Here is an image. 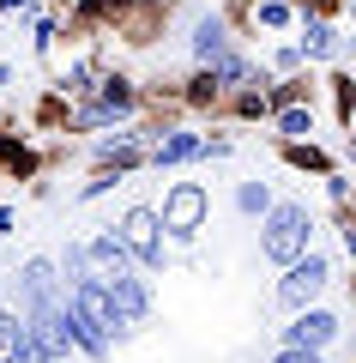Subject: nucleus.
Here are the masks:
<instances>
[{
    "mask_svg": "<svg viewBox=\"0 0 356 363\" xmlns=\"http://www.w3.org/2000/svg\"><path fill=\"white\" fill-rule=\"evenodd\" d=\"M115 236H121V248H127L139 267H151V272L163 267V224H157L151 206H133L127 218H121V230H115Z\"/></svg>",
    "mask_w": 356,
    "mask_h": 363,
    "instance_id": "7ed1b4c3",
    "label": "nucleus"
},
{
    "mask_svg": "<svg viewBox=\"0 0 356 363\" xmlns=\"http://www.w3.org/2000/svg\"><path fill=\"white\" fill-rule=\"evenodd\" d=\"M103 297H109V309H115V321L127 327V321H145V309H151V297H145V285L139 279H103Z\"/></svg>",
    "mask_w": 356,
    "mask_h": 363,
    "instance_id": "423d86ee",
    "label": "nucleus"
},
{
    "mask_svg": "<svg viewBox=\"0 0 356 363\" xmlns=\"http://www.w3.org/2000/svg\"><path fill=\"white\" fill-rule=\"evenodd\" d=\"M18 345H25V321H18L13 309H0V363H13Z\"/></svg>",
    "mask_w": 356,
    "mask_h": 363,
    "instance_id": "9d476101",
    "label": "nucleus"
},
{
    "mask_svg": "<svg viewBox=\"0 0 356 363\" xmlns=\"http://www.w3.org/2000/svg\"><path fill=\"white\" fill-rule=\"evenodd\" d=\"M272 363H320V351H296V345H284Z\"/></svg>",
    "mask_w": 356,
    "mask_h": 363,
    "instance_id": "f3484780",
    "label": "nucleus"
},
{
    "mask_svg": "<svg viewBox=\"0 0 356 363\" xmlns=\"http://www.w3.org/2000/svg\"><path fill=\"white\" fill-rule=\"evenodd\" d=\"M13 363H49V351H42V345H37V339H30V333H25V345H18V357H13Z\"/></svg>",
    "mask_w": 356,
    "mask_h": 363,
    "instance_id": "2eb2a0df",
    "label": "nucleus"
},
{
    "mask_svg": "<svg viewBox=\"0 0 356 363\" xmlns=\"http://www.w3.org/2000/svg\"><path fill=\"white\" fill-rule=\"evenodd\" d=\"M326 49H332V30L326 25H308L302 30V55H326Z\"/></svg>",
    "mask_w": 356,
    "mask_h": 363,
    "instance_id": "ddd939ff",
    "label": "nucleus"
},
{
    "mask_svg": "<svg viewBox=\"0 0 356 363\" xmlns=\"http://www.w3.org/2000/svg\"><path fill=\"white\" fill-rule=\"evenodd\" d=\"M193 49H200L205 61H217V55H224V25H217V18H200V30H193Z\"/></svg>",
    "mask_w": 356,
    "mask_h": 363,
    "instance_id": "9b49d317",
    "label": "nucleus"
},
{
    "mask_svg": "<svg viewBox=\"0 0 356 363\" xmlns=\"http://www.w3.org/2000/svg\"><path fill=\"white\" fill-rule=\"evenodd\" d=\"M79 248H85L91 279H121V272H127V248H121V236H115V230L91 236V242H79Z\"/></svg>",
    "mask_w": 356,
    "mask_h": 363,
    "instance_id": "0eeeda50",
    "label": "nucleus"
},
{
    "mask_svg": "<svg viewBox=\"0 0 356 363\" xmlns=\"http://www.w3.org/2000/svg\"><path fill=\"white\" fill-rule=\"evenodd\" d=\"M200 145H205V140H193V133H169L151 157H157V164H188V157H200Z\"/></svg>",
    "mask_w": 356,
    "mask_h": 363,
    "instance_id": "1a4fd4ad",
    "label": "nucleus"
},
{
    "mask_svg": "<svg viewBox=\"0 0 356 363\" xmlns=\"http://www.w3.org/2000/svg\"><path fill=\"white\" fill-rule=\"evenodd\" d=\"M332 339H338V315H332V309H296V327L284 333V345H296V351H326Z\"/></svg>",
    "mask_w": 356,
    "mask_h": 363,
    "instance_id": "39448f33",
    "label": "nucleus"
},
{
    "mask_svg": "<svg viewBox=\"0 0 356 363\" xmlns=\"http://www.w3.org/2000/svg\"><path fill=\"white\" fill-rule=\"evenodd\" d=\"M308 230H314V224H308V212H302V206H272L266 236H260V255L290 267V260H302V255H308Z\"/></svg>",
    "mask_w": 356,
    "mask_h": 363,
    "instance_id": "f257e3e1",
    "label": "nucleus"
},
{
    "mask_svg": "<svg viewBox=\"0 0 356 363\" xmlns=\"http://www.w3.org/2000/svg\"><path fill=\"white\" fill-rule=\"evenodd\" d=\"M205 212H212V194H205L200 182H176V188H169V200H163V230H176L181 242H188V236H200V224H205Z\"/></svg>",
    "mask_w": 356,
    "mask_h": 363,
    "instance_id": "f03ea898",
    "label": "nucleus"
},
{
    "mask_svg": "<svg viewBox=\"0 0 356 363\" xmlns=\"http://www.w3.org/2000/svg\"><path fill=\"white\" fill-rule=\"evenodd\" d=\"M326 279H332V267L320 255L290 260V272H284V285H278V303H284V309H308V303L326 291Z\"/></svg>",
    "mask_w": 356,
    "mask_h": 363,
    "instance_id": "20e7f679",
    "label": "nucleus"
},
{
    "mask_svg": "<svg viewBox=\"0 0 356 363\" xmlns=\"http://www.w3.org/2000/svg\"><path fill=\"white\" fill-rule=\"evenodd\" d=\"M284 133H314V116L308 109H284Z\"/></svg>",
    "mask_w": 356,
    "mask_h": 363,
    "instance_id": "4468645a",
    "label": "nucleus"
},
{
    "mask_svg": "<svg viewBox=\"0 0 356 363\" xmlns=\"http://www.w3.org/2000/svg\"><path fill=\"white\" fill-rule=\"evenodd\" d=\"M127 109H133V85H127V79H109V85L97 91V104L79 109V128H91V121H109V116H127Z\"/></svg>",
    "mask_w": 356,
    "mask_h": 363,
    "instance_id": "6e6552de",
    "label": "nucleus"
},
{
    "mask_svg": "<svg viewBox=\"0 0 356 363\" xmlns=\"http://www.w3.org/2000/svg\"><path fill=\"white\" fill-rule=\"evenodd\" d=\"M236 206H242V212H272V194H266V182H242Z\"/></svg>",
    "mask_w": 356,
    "mask_h": 363,
    "instance_id": "f8f14e48",
    "label": "nucleus"
},
{
    "mask_svg": "<svg viewBox=\"0 0 356 363\" xmlns=\"http://www.w3.org/2000/svg\"><path fill=\"white\" fill-rule=\"evenodd\" d=\"M284 18H290V6H284V0H266V6H260V25H284Z\"/></svg>",
    "mask_w": 356,
    "mask_h": 363,
    "instance_id": "dca6fc26",
    "label": "nucleus"
}]
</instances>
